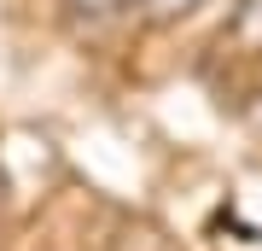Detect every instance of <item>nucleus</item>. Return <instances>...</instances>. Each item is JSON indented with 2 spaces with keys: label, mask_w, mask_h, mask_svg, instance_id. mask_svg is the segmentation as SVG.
I'll return each instance as SVG.
<instances>
[{
  "label": "nucleus",
  "mask_w": 262,
  "mask_h": 251,
  "mask_svg": "<svg viewBox=\"0 0 262 251\" xmlns=\"http://www.w3.org/2000/svg\"><path fill=\"white\" fill-rule=\"evenodd\" d=\"M64 6H70V18L88 24V29H105V24H117L122 12H134L128 0H64Z\"/></svg>",
  "instance_id": "1"
},
{
  "label": "nucleus",
  "mask_w": 262,
  "mask_h": 251,
  "mask_svg": "<svg viewBox=\"0 0 262 251\" xmlns=\"http://www.w3.org/2000/svg\"><path fill=\"white\" fill-rule=\"evenodd\" d=\"M140 18H151V24H175V18H192L204 0H128Z\"/></svg>",
  "instance_id": "2"
},
{
  "label": "nucleus",
  "mask_w": 262,
  "mask_h": 251,
  "mask_svg": "<svg viewBox=\"0 0 262 251\" xmlns=\"http://www.w3.org/2000/svg\"><path fill=\"white\" fill-rule=\"evenodd\" d=\"M233 41L262 47V0H239L233 6Z\"/></svg>",
  "instance_id": "3"
}]
</instances>
